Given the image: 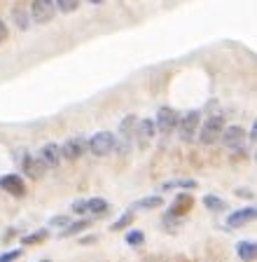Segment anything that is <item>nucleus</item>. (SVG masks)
Wrapping results in <instances>:
<instances>
[{
  "label": "nucleus",
  "instance_id": "nucleus-1",
  "mask_svg": "<svg viewBox=\"0 0 257 262\" xmlns=\"http://www.w3.org/2000/svg\"><path fill=\"white\" fill-rule=\"evenodd\" d=\"M222 131H224V117L222 115H208L206 122H203V126L197 131L199 143H203V145H213V143L220 141Z\"/></svg>",
  "mask_w": 257,
  "mask_h": 262
},
{
  "label": "nucleus",
  "instance_id": "nucleus-2",
  "mask_svg": "<svg viewBox=\"0 0 257 262\" xmlns=\"http://www.w3.org/2000/svg\"><path fill=\"white\" fill-rule=\"evenodd\" d=\"M17 155V164L21 166V171L28 176L31 180H40L44 173H47V166H44L42 162H40L38 155H31L28 150H21V152H14Z\"/></svg>",
  "mask_w": 257,
  "mask_h": 262
},
{
  "label": "nucleus",
  "instance_id": "nucleus-3",
  "mask_svg": "<svg viewBox=\"0 0 257 262\" xmlns=\"http://www.w3.org/2000/svg\"><path fill=\"white\" fill-rule=\"evenodd\" d=\"M199 126H201V110H190V113L180 115V120H178V134H180V141L182 143L194 141Z\"/></svg>",
  "mask_w": 257,
  "mask_h": 262
},
{
  "label": "nucleus",
  "instance_id": "nucleus-4",
  "mask_svg": "<svg viewBox=\"0 0 257 262\" xmlns=\"http://www.w3.org/2000/svg\"><path fill=\"white\" fill-rule=\"evenodd\" d=\"M115 138L117 136L112 131H96V134L87 141V147L91 150V155H96V157H105V155H110L115 150Z\"/></svg>",
  "mask_w": 257,
  "mask_h": 262
},
{
  "label": "nucleus",
  "instance_id": "nucleus-5",
  "mask_svg": "<svg viewBox=\"0 0 257 262\" xmlns=\"http://www.w3.org/2000/svg\"><path fill=\"white\" fill-rule=\"evenodd\" d=\"M178 120H180V113L171 105H161L157 110V117H154V126H157L161 134H171V131L178 129Z\"/></svg>",
  "mask_w": 257,
  "mask_h": 262
},
{
  "label": "nucleus",
  "instance_id": "nucleus-6",
  "mask_svg": "<svg viewBox=\"0 0 257 262\" xmlns=\"http://www.w3.org/2000/svg\"><path fill=\"white\" fill-rule=\"evenodd\" d=\"M192 206H194V196H192V192H180V194H175V199L171 202L169 211H166V218L182 220L187 213L192 211Z\"/></svg>",
  "mask_w": 257,
  "mask_h": 262
},
{
  "label": "nucleus",
  "instance_id": "nucleus-7",
  "mask_svg": "<svg viewBox=\"0 0 257 262\" xmlns=\"http://www.w3.org/2000/svg\"><path fill=\"white\" fill-rule=\"evenodd\" d=\"M220 141L224 143V147L229 150H236L239 155H243V145H246V129L243 126H224Z\"/></svg>",
  "mask_w": 257,
  "mask_h": 262
},
{
  "label": "nucleus",
  "instance_id": "nucleus-8",
  "mask_svg": "<svg viewBox=\"0 0 257 262\" xmlns=\"http://www.w3.org/2000/svg\"><path fill=\"white\" fill-rule=\"evenodd\" d=\"M56 14V5L54 0H33L31 3V19L35 24H50Z\"/></svg>",
  "mask_w": 257,
  "mask_h": 262
},
{
  "label": "nucleus",
  "instance_id": "nucleus-9",
  "mask_svg": "<svg viewBox=\"0 0 257 262\" xmlns=\"http://www.w3.org/2000/svg\"><path fill=\"white\" fill-rule=\"evenodd\" d=\"M84 152H87V138L84 136H73L61 145V159L75 162V159H80Z\"/></svg>",
  "mask_w": 257,
  "mask_h": 262
},
{
  "label": "nucleus",
  "instance_id": "nucleus-10",
  "mask_svg": "<svg viewBox=\"0 0 257 262\" xmlns=\"http://www.w3.org/2000/svg\"><path fill=\"white\" fill-rule=\"evenodd\" d=\"M0 190L12 196H24L26 194V183L19 173H5L0 176Z\"/></svg>",
  "mask_w": 257,
  "mask_h": 262
},
{
  "label": "nucleus",
  "instance_id": "nucleus-11",
  "mask_svg": "<svg viewBox=\"0 0 257 262\" xmlns=\"http://www.w3.org/2000/svg\"><path fill=\"white\" fill-rule=\"evenodd\" d=\"M257 215L255 206H246V208H239V211H231L227 215V227L229 229H239V227H246L248 223H252Z\"/></svg>",
  "mask_w": 257,
  "mask_h": 262
},
{
  "label": "nucleus",
  "instance_id": "nucleus-12",
  "mask_svg": "<svg viewBox=\"0 0 257 262\" xmlns=\"http://www.w3.org/2000/svg\"><path fill=\"white\" fill-rule=\"evenodd\" d=\"M154 134H157V126H154L152 120H138L136 131H133V138L138 141V145L141 147H145L154 138Z\"/></svg>",
  "mask_w": 257,
  "mask_h": 262
},
{
  "label": "nucleus",
  "instance_id": "nucleus-13",
  "mask_svg": "<svg viewBox=\"0 0 257 262\" xmlns=\"http://www.w3.org/2000/svg\"><path fill=\"white\" fill-rule=\"evenodd\" d=\"M40 162L47 166V169H56L61 164V147H59V143H47V145L40 150Z\"/></svg>",
  "mask_w": 257,
  "mask_h": 262
},
{
  "label": "nucleus",
  "instance_id": "nucleus-14",
  "mask_svg": "<svg viewBox=\"0 0 257 262\" xmlns=\"http://www.w3.org/2000/svg\"><path fill=\"white\" fill-rule=\"evenodd\" d=\"M94 225V218H80L75 220V223H71L68 227H63L59 232V239H71V236H77V234H82V232H87L89 227Z\"/></svg>",
  "mask_w": 257,
  "mask_h": 262
},
{
  "label": "nucleus",
  "instance_id": "nucleus-15",
  "mask_svg": "<svg viewBox=\"0 0 257 262\" xmlns=\"http://www.w3.org/2000/svg\"><path fill=\"white\" fill-rule=\"evenodd\" d=\"M110 211V204L101 196H94V199H87L84 204V215H96V218H103L105 213Z\"/></svg>",
  "mask_w": 257,
  "mask_h": 262
},
{
  "label": "nucleus",
  "instance_id": "nucleus-16",
  "mask_svg": "<svg viewBox=\"0 0 257 262\" xmlns=\"http://www.w3.org/2000/svg\"><path fill=\"white\" fill-rule=\"evenodd\" d=\"M199 187V183L194 178H171V180H166V183H161V190L164 192H169V190H197Z\"/></svg>",
  "mask_w": 257,
  "mask_h": 262
},
{
  "label": "nucleus",
  "instance_id": "nucleus-17",
  "mask_svg": "<svg viewBox=\"0 0 257 262\" xmlns=\"http://www.w3.org/2000/svg\"><path fill=\"white\" fill-rule=\"evenodd\" d=\"M236 255L243 262H255V257H257L255 241H239V244H236Z\"/></svg>",
  "mask_w": 257,
  "mask_h": 262
},
{
  "label": "nucleus",
  "instance_id": "nucleus-18",
  "mask_svg": "<svg viewBox=\"0 0 257 262\" xmlns=\"http://www.w3.org/2000/svg\"><path fill=\"white\" fill-rule=\"evenodd\" d=\"M159 206H164V196L161 194H150V196L138 199L131 208L133 211H152V208H159Z\"/></svg>",
  "mask_w": 257,
  "mask_h": 262
},
{
  "label": "nucleus",
  "instance_id": "nucleus-19",
  "mask_svg": "<svg viewBox=\"0 0 257 262\" xmlns=\"http://www.w3.org/2000/svg\"><path fill=\"white\" fill-rule=\"evenodd\" d=\"M47 239H50V227H40V229H35V232H31V234H24L21 246H38Z\"/></svg>",
  "mask_w": 257,
  "mask_h": 262
},
{
  "label": "nucleus",
  "instance_id": "nucleus-20",
  "mask_svg": "<svg viewBox=\"0 0 257 262\" xmlns=\"http://www.w3.org/2000/svg\"><path fill=\"white\" fill-rule=\"evenodd\" d=\"M133 220H136V211H133V208H129V211H124V213L120 215V218L115 220V223L110 225V229H112V232H122V229L131 227Z\"/></svg>",
  "mask_w": 257,
  "mask_h": 262
},
{
  "label": "nucleus",
  "instance_id": "nucleus-21",
  "mask_svg": "<svg viewBox=\"0 0 257 262\" xmlns=\"http://www.w3.org/2000/svg\"><path fill=\"white\" fill-rule=\"evenodd\" d=\"M203 206H206L208 211H213V213H224L227 211V202L220 199L218 194H206L203 196Z\"/></svg>",
  "mask_w": 257,
  "mask_h": 262
},
{
  "label": "nucleus",
  "instance_id": "nucleus-22",
  "mask_svg": "<svg viewBox=\"0 0 257 262\" xmlns=\"http://www.w3.org/2000/svg\"><path fill=\"white\" fill-rule=\"evenodd\" d=\"M12 19H14V24H17L21 31H28V26H31V16H28V12L24 10L21 5H14V10H12Z\"/></svg>",
  "mask_w": 257,
  "mask_h": 262
},
{
  "label": "nucleus",
  "instance_id": "nucleus-23",
  "mask_svg": "<svg viewBox=\"0 0 257 262\" xmlns=\"http://www.w3.org/2000/svg\"><path fill=\"white\" fill-rule=\"evenodd\" d=\"M124 241L129 246H133V248H141V246L145 244V234H143L141 229H129V232H126V236H124Z\"/></svg>",
  "mask_w": 257,
  "mask_h": 262
},
{
  "label": "nucleus",
  "instance_id": "nucleus-24",
  "mask_svg": "<svg viewBox=\"0 0 257 262\" xmlns=\"http://www.w3.org/2000/svg\"><path fill=\"white\" fill-rule=\"evenodd\" d=\"M54 5L59 12H63V14H73V12L80 7V0H54Z\"/></svg>",
  "mask_w": 257,
  "mask_h": 262
},
{
  "label": "nucleus",
  "instance_id": "nucleus-25",
  "mask_svg": "<svg viewBox=\"0 0 257 262\" xmlns=\"http://www.w3.org/2000/svg\"><path fill=\"white\" fill-rule=\"evenodd\" d=\"M21 255H24V251H21V248H14V251L0 253V262H17Z\"/></svg>",
  "mask_w": 257,
  "mask_h": 262
},
{
  "label": "nucleus",
  "instance_id": "nucleus-26",
  "mask_svg": "<svg viewBox=\"0 0 257 262\" xmlns=\"http://www.w3.org/2000/svg\"><path fill=\"white\" fill-rule=\"evenodd\" d=\"M68 225H71V218H68V215H52L50 218V227L63 229V227H68Z\"/></svg>",
  "mask_w": 257,
  "mask_h": 262
},
{
  "label": "nucleus",
  "instance_id": "nucleus-27",
  "mask_svg": "<svg viewBox=\"0 0 257 262\" xmlns=\"http://www.w3.org/2000/svg\"><path fill=\"white\" fill-rule=\"evenodd\" d=\"M84 204H87V199H77V202H73L71 211L77 213V215H84Z\"/></svg>",
  "mask_w": 257,
  "mask_h": 262
},
{
  "label": "nucleus",
  "instance_id": "nucleus-28",
  "mask_svg": "<svg viewBox=\"0 0 257 262\" xmlns=\"http://www.w3.org/2000/svg\"><path fill=\"white\" fill-rule=\"evenodd\" d=\"M7 40V24L0 19V42H5Z\"/></svg>",
  "mask_w": 257,
  "mask_h": 262
},
{
  "label": "nucleus",
  "instance_id": "nucleus-29",
  "mask_svg": "<svg viewBox=\"0 0 257 262\" xmlns=\"http://www.w3.org/2000/svg\"><path fill=\"white\" fill-rule=\"evenodd\" d=\"M96 241H99V236L91 234V236H82V239H80V244H82V246H89V244H96Z\"/></svg>",
  "mask_w": 257,
  "mask_h": 262
},
{
  "label": "nucleus",
  "instance_id": "nucleus-30",
  "mask_svg": "<svg viewBox=\"0 0 257 262\" xmlns=\"http://www.w3.org/2000/svg\"><path fill=\"white\" fill-rule=\"evenodd\" d=\"M236 196H243V199H252V190H243V187H241V190H236Z\"/></svg>",
  "mask_w": 257,
  "mask_h": 262
},
{
  "label": "nucleus",
  "instance_id": "nucleus-31",
  "mask_svg": "<svg viewBox=\"0 0 257 262\" xmlns=\"http://www.w3.org/2000/svg\"><path fill=\"white\" fill-rule=\"evenodd\" d=\"M14 236H17V229H14V227H10V229H7V232H5V236H3V241H5V244H7V241H10V239H14Z\"/></svg>",
  "mask_w": 257,
  "mask_h": 262
},
{
  "label": "nucleus",
  "instance_id": "nucleus-32",
  "mask_svg": "<svg viewBox=\"0 0 257 262\" xmlns=\"http://www.w3.org/2000/svg\"><path fill=\"white\" fill-rule=\"evenodd\" d=\"M248 138H250V141H255V138H257V126L255 124L250 126V134H248Z\"/></svg>",
  "mask_w": 257,
  "mask_h": 262
},
{
  "label": "nucleus",
  "instance_id": "nucleus-33",
  "mask_svg": "<svg viewBox=\"0 0 257 262\" xmlns=\"http://www.w3.org/2000/svg\"><path fill=\"white\" fill-rule=\"evenodd\" d=\"M89 3H91V5H101V3H103V0H89Z\"/></svg>",
  "mask_w": 257,
  "mask_h": 262
},
{
  "label": "nucleus",
  "instance_id": "nucleus-34",
  "mask_svg": "<svg viewBox=\"0 0 257 262\" xmlns=\"http://www.w3.org/2000/svg\"><path fill=\"white\" fill-rule=\"evenodd\" d=\"M40 262H52V260H40Z\"/></svg>",
  "mask_w": 257,
  "mask_h": 262
}]
</instances>
